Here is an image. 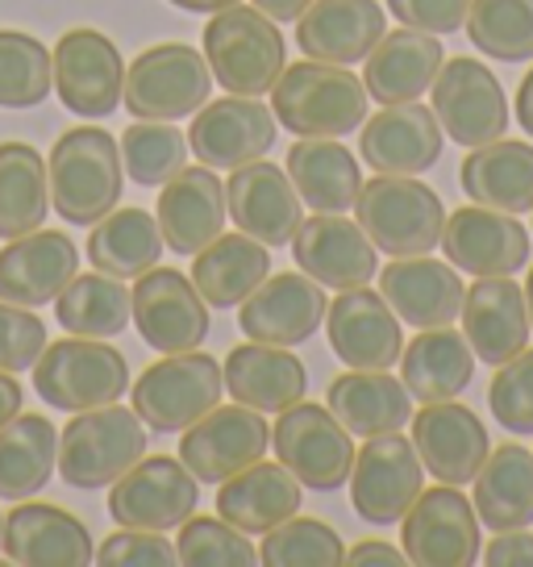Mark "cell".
<instances>
[{
    "instance_id": "obj_53",
    "label": "cell",
    "mask_w": 533,
    "mask_h": 567,
    "mask_svg": "<svg viewBox=\"0 0 533 567\" xmlns=\"http://www.w3.org/2000/svg\"><path fill=\"white\" fill-rule=\"evenodd\" d=\"M488 567H533V534L530 530H500L483 547Z\"/></svg>"
},
{
    "instance_id": "obj_36",
    "label": "cell",
    "mask_w": 533,
    "mask_h": 567,
    "mask_svg": "<svg viewBox=\"0 0 533 567\" xmlns=\"http://www.w3.org/2000/svg\"><path fill=\"white\" fill-rule=\"evenodd\" d=\"M325 405H330V413H334L351 434H358V439L391 434V430H405V425L412 422L409 389H405V380H391L388 372L351 368V372L338 375V380L330 384Z\"/></svg>"
},
{
    "instance_id": "obj_9",
    "label": "cell",
    "mask_w": 533,
    "mask_h": 567,
    "mask_svg": "<svg viewBox=\"0 0 533 567\" xmlns=\"http://www.w3.org/2000/svg\"><path fill=\"white\" fill-rule=\"evenodd\" d=\"M271 446L301 488L313 493H334L351 480L355 467V443L351 430L330 413V405H296L280 409V422L271 430Z\"/></svg>"
},
{
    "instance_id": "obj_12",
    "label": "cell",
    "mask_w": 533,
    "mask_h": 567,
    "mask_svg": "<svg viewBox=\"0 0 533 567\" xmlns=\"http://www.w3.org/2000/svg\"><path fill=\"white\" fill-rule=\"evenodd\" d=\"M129 318L146 347L159 354L196 351L209 338V301L200 297L192 276L176 267H150L134 280Z\"/></svg>"
},
{
    "instance_id": "obj_17",
    "label": "cell",
    "mask_w": 533,
    "mask_h": 567,
    "mask_svg": "<svg viewBox=\"0 0 533 567\" xmlns=\"http://www.w3.org/2000/svg\"><path fill=\"white\" fill-rule=\"evenodd\" d=\"M275 146V113L254 96H221L192 113L188 151L213 172H233L254 159H266Z\"/></svg>"
},
{
    "instance_id": "obj_39",
    "label": "cell",
    "mask_w": 533,
    "mask_h": 567,
    "mask_svg": "<svg viewBox=\"0 0 533 567\" xmlns=\"http://www.w3.org/2000/svg\"><path fill=\"white\" fill-rule=\"evenodd\" d=\"M271 276V247L254 243L250 234H217L205 250L192 255V284L209 309L242 305Z\"/></svg>"
},
{
    "instance_id": "obj_18",
    "label": "cell",
    "mask_w": 533,
    "mask_h": 567,
    "mask_svg": "<svg viewBox=\"0 0 533 567\" xmlns=\"http://www.w3.org/2000/svg\"><path fill=\"white\" fill-rule=\"evenodd\" d=\"M446 259L467 271V276H516L530 264V230L513 213L483 209V205H462L446 217L442 230Z\"/></svg>"
},
{
    "instance_id": "obj_43",
    "label": "cell",
    "mask_w": 533,
    "mask_h": 567,
    "mask_svg": "<svg viewBox=\"0 0 533 567\" xmlns=\"http://www.w3.org/2000/svg\"><path fill=\"white\" fill-rule=\"evenodd\" d=\"M54 318L75 338H117L129 326V288L105 271H75V280L54 301Z\"/></svg>"
},
{
    "instance_id": "obj_20",
    "label": "cell",
    "mask_w": 533,
    "mask_h": 567,
    "mask_svg": "<svg viewBox=\"0 0 533 567\" xmlns=\"http://www.w3.org/2000/svg\"><path fill=\"white\" fill-rule=\"evenodd\" d=\"M325 288L304 271H280L266 276L238 313V326L250 342H271V347H301L317 334L325 321Z\"/></svg>"
},
{
    "instance_id": "obj_48",
    "label": "cell",
    "mask_w": 533,
    "mask_h": 567,
    "mask_svg": "<svg viewBox=\"0 0 533 567\" xmlns=\"http://www.w3.org/2000/svg\"><path fill=\"white\" fill-rule=\"evenodd\" d=\"M176 564L184 567H254L259 550L250 534L230 526L226 517H188L176 538Z\"/></svg>"
},
{
    "instance_id": "obj_28",
    "label": "cell",
    "mask_w": 533,
    "mask_h": 567,
    "mask_svg": "<svg viewBox=\"0 0 533 567\" xmlns=\"http://www.w3.org/2000/svg\"><path fill=\"white\" fill-rule=\"evenodd\" d=\"M379 297L391 305V313L400 321H409L417 330H433V326H450L459 318L467 288L450 259L442 264L429 255H412V259H391L384 267Z\"/></svg>"
},
{
    "instance_id": "obj_40",
    "label": "cell",
    "mask_w": 533,
    "mask_h": 567,
    "mask_svg": "<svg viewBox=\"0 0 533 567\" xmlns=\"http://www.w3.org/2000/svg\"><path fill=\"white\" fill-rule=\"evenodd\" d=\"M163 230L159 217L146 209H113L105 213L88 234V264L117 280H138L150 267H159L163 255Z\"/></svg>"
},
{
    "instance_id": "obj_44",
    "label": "cell",
    "mask_w": 533,
    "mask_h": 567,
    "mask_svg": "<svg viewBox=\"0 0 533 567\" xmlns=\"http://www.w3.org/2000/svg\"><path fill=\"white\" fill-rule=\"evenodd\" d=\"M467 34L497 63L533 59V0H471Z\"/></svg>"
},
{
    "instance_id": "obj_8",
    "label": "cell",
    "mask_w": 533,
    "mask_h": 567,
    "mask_svg": "<svg viewBox=\"0 0 533 567\" xmlns=\"http://www.w3.org/2000/svg\"><path fill=\"white\" fill-rule=\"evenodd\" d=\"M226 392V375L213 354L179 351L163 354L134 380V413L159 434H184L192 422H200L209 409H217Z\"/></svg>"
},
{
    "instance_id": "obj_38",
    "label": "cell",
    "mask_w": 533,
    "mask_h": 567,
    "mask_svg": "<svg viewBox=\"0 0 533 567\" xmlns=\"http://www.w3.org/2000/svg\"><path fill=\"white\" fill-rule=\"evenodd\" d=\"M284 172L313 213L355 209L358 188H363L358 159L338 138H296V146L288 151Z\"/></svg>"
},
{
    "instance_id": "obj_42",
    "label": "cell",
    "mask_w": 533,
    "mask_h": 567,
    "mask_svg": "<svg viewBox=\"0 0 533 567\" xmlns=\"http://www.w3.org/2000/svg\"><path fill=\"white\" fill-rule=\"evenodd\" d=\"M51 213L46 163L25 142H0V238L38 230Z\"/></svg>"
},
{
    "instance_id": "obj_54",
    "label": "cell",
    "mask_w": 533,
    "mask_h": 567,
    "mask_svg": "<svg viewBox=\"0 0 533 567\" xmlns=\"http://www.w3.org/2000/svg\"><path fill=\"white\" fill-rule=\"evenodd\" d=\"M342 564H351V567H400V564H409V559H405V550H396L391 543L367 538V543H355V547L346 550V559H342Z\"/></svg>"
},
{
    "instance_id": "obj_32",
    "label": "cell",
    "mask_w": 533,
    "mask_h": 567,
    "mask_svg": "<svg viewBox=\"0 0 533 567\" xmlns=\"http://www.w3.org/2000/svg\"><path fill=\"white\" fill-rule=\"evenodd\" d=\"M296 514H301V480L284 463H250L238 476L221 480L217 488V517H226L242 534H266Z\"/></svg>"
},
{
    "instance_id": "obj_56",
    "label": "cell",
    "mask_w": 533,
    "mask_h": 567,
    "mask_svg": "<svg viewBox=\"0 0 533 567\" xmlns=\"http://www.w3.org/2000/svg\"><path fill=\"white\" fill-rule=\"evenodd\" d=\"M313 0H254V9L266 13L271 21H296Z\"/></svg>"
},
{
    "instance_id": "obj_55",
    "label": "cell",
    "mask_w": 533,
    "mask_h": 567,
    "mask_svg": "<svg viewBox=\"0 0 533 567\" xmlns=\"http://www.w3.org/2000/svg\"><path fill=\"white\" fill-rule=\"evenodd\" d=\"M21 405H25V389L13 380V372H0V425L9 417H18Z\"/></svg>"
},
{
    "instance_id": "obj_51",
    "label": "cell",
    "mask_w": 533,
    "mask_h": 567,
    "mask_svg": "<svg viewBox=\"0 0 533 567\" xmlns=\"http://www.w3.org/2000/svg\"><path fill=\"white\" fill-rule=\"evenodd\" d=\"M101 567H171L176 564V543H167L159 530H117L108 534L96 550Z\"/></svg>"
},
{
    "instance_id": "obj_6",
    "label": "cell",
    "mask_w": 533,
    "mask_h": 567,
    "mask_svg": "<svg viewBox=\"0 0 533 567\" xmlns=\"http://www.w3.org/2000/svg\"><path fill=\"white\" fill-rule=\"evenodd\" d=\"M143 455L146 422L122 405L84 409L59 434V472L72 488H108Z\"/></svg>"
},
{
    "instance_id": "obj_52",
    "label": "cell",
    "mask_w": 533,
    "mask_h": 567,
    "mask_svg": "<svg viewBox=\"0 0 533 567\" xmlns=\"http://www.w3.org/2000/svg\"><path fill=\"white\" fill-rule=\"evenodd\" d=\"M471 0H388V13L409 30L421 34H454L467 25Z\"/></svg>"
},
{
    "instance_id": "obj_15",
    "label": "cell",
    "mask_w": 533,
    "mask_h": 567,
    "mask_svg": "<svg viewBox=\"0 0 533 567\" xmlns=\"http://www.w3.org/2000/svg\"><path fill=\"white\" fill-rule=\"evenodd\" d=\"M271 430L259 409L247 405H217L200 422H192L179 439V463L192 472L200 484H221L238 476L242 467L259 463L266 455Z\"/></svg>"
},
{
    "instance_id": "obj_46",
    "label": "cell",
    "mask_w": 533,
    "mask_h": 567,
    "mask_svg": "<svg viewBox=\"0 0 533 567\" xmlns=\"http://www.w3.org/2000/svg\"><path fill=\"white\" fill-rule=\"evenodd\" d=\"M54 84L51 51L34 34L0 30V109H34Z\"/></svg>"
},
{
    "instance_id": "obj_50",
    "label": "cell",
    "mask_w": 533,
    "mask_h": 567,
    "mask_svg": "<svg viewBox=\"0 0 533 567\" xmlns=\"http://www.w3.org/2000/svg\"><path fill=\"white\" fill-rule=\"evenodd\" d=\"M46 351V326L34 309L0 301V372H25Z\"/></svg>"
},
{
    "instance_id": "obj_14",
    "label": "cell",
    "mask_w": 533,
    "mask_h": 567,
    "mask_svg": "<svg viewBox=\"0 0 533 567\" xmlns=\"http://www.w3.org/2000/svg\"><path fill=\"white\" fill-rule=\"evenodd\" d=\"M429 92H433V117L442 125V134H450V142L471 146V151L504 138V130L513 122L509 96L480 59L462 54V59L442 63Z\"/></svg>"
},
{
    "instance_id": "obj_3",
    "label": "cell",
    "mask_w": 533,
    "mask_h": 567,
    "mask_svg": "<svg viewBox=\"0 0 533 567\" xmlns=\"http://www.w3.org/2000/svg\"><path fill=\"white\" fill-rule=\"evenodd\" d=\"M355 213L375 250H384L391 259H412V255H429L433 247H442L446 205L417 176L375 172V179L358 188Z\"/></svg>"
},
{
    "instance_id": "obj_11",
    "label": "cell",
    "mask_w": 533,
    "mask_h": 567,
    "mask_svg": "<svg viewBox=\"0 0 533 567\" xmlns=\"http://www.w3.org/2000/svg\"><path fill=\"white\" fill-rule=\"evenodd\" d=\"M346 484H351V501L363 522L396 526L426 488V467H421L412 439H400V430H391L358 446Z\"/></svg>"
},
{
    "instance_id": "obj_31",
    "label": "cell",
    "mask_w": 533,
    "mask_h": 567,
    "mask_svg": "<svg viewBox=\"0 0 533 567\" xmlns=\"http://www.w3.org/2000/svg\"><path fill=\"white\" fill-rule=\"evenodd\" d=\"M367 71H363V89L372 101L379 105H405V101H421L438 71L446 63V51L438 34H421V30H391L372 47V54L363 59Z\"/></svg>"
},
{
    "instance_id": "obj_23",
    "label": "cell",
    "mask_w": 533,
    "mask_h": 567,
    "mask_svg": "<svg viewBox=\"0 0 533 567\" xmlns=\"http://www.w3.org/2000/svg\"><path fill=\"white\" fill-rule=\"evenodd\" d=\"M301 193L280 172L275 163L254 159L247 167H233V176L226 179V213L233 217V226L250 234L263 247H288L292 234L301 230Z\"/></svg>"
},
{
    "instance_id": "obj_2",
    "label": "cell",
    "mask_w": 533,
    "mask_h": 567,
    "mask_svg": "<svg viewBox=\"0 0 533 567\" xmlns=\"http://www.w3.org/2000/svg\"><path fill=\"white\" fill-rule=\"evenodd\" d=\"M367 89L338 63L304 59L280 71L271 89V113L275 122L292 130L296 138H342L355 134L367 122Z\"/></svg>"
},
{
    "instance_id": "obj_58",
    "label": "cell",
    "mask_w": 533,
    "mask_h": 567,
    "mask_svg": "<svg viewBox=\"0 0 533 567\" xmlns=\"http://www.w3.org/2000/svg\"><path fill=\"white\" fill-rule=\"evenodd\" d=\"M167 4H176L184 13H221V9H230L238 0H167Z\"/></svg>"
},
{
    "instance_id": "obj_29",
    "label": "cell",
    "mask_w": 533,
    "mask_h": 567,
    "mask_svg": "<svg viewBox=\"0 0 533 567\" xmlns=\"http://www.w3.org/2000/svg\"><path fill=\"white\" fill-rule=\"evenodd\" d=\"M163 243L176 250V255H196L213 243L217 234L226 230V184L213 176V167H184L176 176L163 184L159 205Z\"/></svg>"
},
{
    "instance_id": "obj_41",
    "label": "cell",
    "mask_w": 533,
    "mask_h": 567,
    "mask_svg": "<svg viewBox=\"0 0 533 567\" xmlns=\"http://www.w3.org/2000/svg\"><path fill=\"white\" fill-rule=\"evenodd\" d=\"M59 463V434L51 417L18 413L0 425V501H25L46 488Z\"/></svg>"
},
{
    "instance_id": "obj_22",
    "label": "cell",
    "mask_w": 533,
    "mask_h": 567,
    "mask_svg": "<svg viewBox=\"0 0 533 567\" xmlns=\"http://www.w3.org/2000/svg\"><path fill=\"white\" fill-rule=\"evenodd\" d=\"M412 446L421 455V467L438 484H471L483 467L492 439L483 430L480 413H471L459 401H433L421 413H412Z\"/></svg>"
},
{
    "instance_id": "obj_60",
    "label": "cell",
    "mask_w": 533,
    "mask_h": 567,
    "mask_svg": "<svg viewBox=\"0 0 533 567\" xmlns=\"http://www.w3.org/2000/svg\"><path fill=\"white\" fill-rule=\"evenodd\" d=\"M0 534H4V517H0Z\"/></svg>"
},
{
    "instance_id": "obj_5",
    "label": "cell",
    "mask_w": 533,
    "mask_h": 567,
    "mask_svg": "<svg viewBox=\"0 0 533 567\" xmlns=\"http://www.w3.org/2000/svg\"><path fill=\"white\" fill-rule=\"evenodd\" d=\"M34 392L51 409L84 413V409L117 405L129 392V363L105 338H63L46 342L34 363Z\"/></svg>"
},
{
    "instance_id": "obj_24",
    "label": "cell",
    "mask_w": 533,
    "mask_h": 567,
    "mask_svg": "<svg viewBox=\"0 0 533 567\" xmlns=\"http://www.w3.org/2000/svg\"><path fill=\"white\" fill-rule=\"evenodd\" d=\"M358 155L372 172L384 176H421L442 159V125L421 101L384 105L363 122Z\"/></svg>"
},
{
    "instance_id": "obj_25",
    "label": "cell",
    "mask_w": 533,
    "mask_h": 567,
    "mask_svg": "<svg viewBox=\"0 0 533 567\" xmlns=\"http://www.w3.org/2000/svg\"><path fill=\"white\" fill-rule=\"evenodd\" d=\"M80 250L63 230H30L0 250V301L42 309L75 280Z\"/></svg>"
},
{
    "instance_id": "obj_10",
    "label": "cell",
    "mask_w": 533,
    "mask_h": 567,
    "mask_svg": "<svg viewBox=\"0 0 533 567\" xmlns=\"http://www.w3.org/2000/svg\"><path fill=\"white\" fill-rule=\"evenodd\" d=\"M400 547L417 567H471L480 564V514L454 484L421 488L412 509L400 517Z\"/></svg>"
},
{
    "instance_id": "obj_30",
    "label": "cell",
    "mask_w": 533,
    "mask_h": 567,
    "mask_svg": "<svg viewBox=\"0 0 533 567\" xmlns=\"http://www.w3.org/2000/svg\"><path fill=\"white\" fill-rule=\"evenodd\" d=\"M388 34V13L375 0H313L296 18V42L321 63H363L379 38Z\"/></svg>"
},
{
    "instance_id": "obj_19",
    "label": "cell",
    "mask_w": 533,
    "mask_h": 567,
    "mask_svg": "<svg viewBox=\"0 0 533 567\" xmlns=\"http://www.w3.org/2000/svg\"><path fill=\"white\" fill-rule=\"evenodd\" d=\"M292 259L304 276H313L321 288H363L375 280L379 259H375V243L363 234L358 221L342 217V213H313L301 221V230L292 234Z\"/></svg>"
},
{
    "instance_id": "obj_16",
    "label": "cell",
    "mask_w": 533,
    "mask_h": 567,
    "mask_svg": "<svg viewBox=\"0 0 533 567\" xmlns=\"http://www.w3.org/2000/svg\"><path fill=\"white\" fill-rule=\"evenodd\" d=\"M54 89L59 101L80 117H108L122 105L125 92V63L113 38L101 30H67L54 42Z\"/></svg>"
},
{
    "instance_id": "obj_13",
    "label": "cell",
    "mask_w": 533,
    "mask_h": 567,
    "mask_svg": "<svg viewBox=\"0 0 533 567\" xmlns=\"http://www.w3.org/2000/svg\"><path fill=\"white\" fill-rule=\"evenodd\" d=\"M200 480L179 460L143 455L122 480L108 484V514L129 530H176L196 514Z\"/></svg>"
},
{
    "instance_id": "obj_27",
    "label": "cell",
    "mask_w": 533,
    "mask_h": 567,
    "mask_svg": "<svg viewBox=\"0 0 533 567\" xmlns=\"http://www.w3.org/2000/svg\"><path fill=\"white\" fill-rule=\"evenodd\" d=\"M4 555L21 567H88L96 564V543L88 526L59 505L34 501L4 514L0 534Z\"/></svg>"
},
{
    "instance_id": "obj_47",
    "label": "cell",
    "mask_w": 533,
    "mask_h": 567,
    "mask_svg": "<svg viewBox=\"0 0 533 567\" xmlns=\"http://www.w3.org/2000/svg\"><path fill=\"white\" fill-rule=\"evenodd\" d=\"M342 559H346V550H342L338 530L301 514L266 530L263 547H259L263 567H338Z\"/></svg>"
},
{
    "instance_id": "obj_4",
    "label": "cell",
    "mask_w": 533,
    "mask_h": 567,
    "mask_svg": "<svg viewBox=\"0 0 533 567\" xmlns=\"http://www.w3.org/2000/svg\"><path fill=\"white\" fill-rule=\"evenodd\" d=\"M205 59L213 80L233 96H263L288 68L280 25L254 4H230L205 25Z\"/></svg>"
},
{
    "instance_id": "obj_21",
    "label": "cell",
    "mask_w": 533,
    "mask_h": 567,
    "mask_svg": "<svg viewBox=\"0 0 533 567\" xmlns=\"http://www.w3.org/2000/svg\"><path fill=\"white\" fill-rule=\"evenodd\" d=\"M325 330H330V347L342 363L363 368V372H388L391 363H400V351H405L400 318L367 284L346 288L338 301L325 309Z\"/></svg>"
},
{
    "instance_id": "obj_35",
    "label": "cell",
    "mask_w": 533,
    "mask_h": 567,
    "mask_svg": "<svg viewBox=\"0 0 533 567\" xmlns=\"http://www.w3.org/2000/svg\"><path fill=\"white\" fill-rule=\"evenodd\" d=\"M462 193L471 205L497 213H533V146L530 142L497 138L488 146H475L459 167Z\"/></svg>"
},
{
    "instance_id": "obj_34",
    "label": "cell",
    "mask_w": 533,
    "mask_h": 567,
    "mask_svg": "<svg viewBox=\"0 0 533 567\" xmlns=\"http://www.w3.org/2000/svg\"><path fill=\"white\" fill-rule=\"evenodd\" d=\"M400 380H405L412 401H421V405L454 401L475 380V351H471L467 334H459L454 326L421 330L400 351Z\"/></svg>"
},
{
    "instance_id": "obj_26",
    "label": "cell",
    "mask_w": 533,
    "mask_h": 567,
    "mask_svg": "<svg viewBox=\"0 0 533 567\" xmlns=\"http://www.w3.org/2000/svg\"><path fill=\"white\" fill-rule=\"evenodd\" d=\"M459 318L475 359H483L488 368H500L530 347L533 326L525 309V288L509 276H480L467 288Z\"/></svg>"
},
{
    "instance_id": "obj_1",
    "label": "cell",
    "mask_w": 533,
    "mask_h": 567,
    "mask_svg": "<svg viewBox=\"0 0 533 567\" xmlns=\"http://www.w3.org/2000/svg\"><path fill=\"white\" fill-rule=\"evenodd\" d=\"M122 142L101 125H75L51 146V205L67 226H96L122 200Z\"/></svg>"
},
{
    "instance_id": "obj_49",
    "label": "cell",
    "mask_w": 533,
    "mask_h": 567,
    "mask_svg": "<svg viewBox=\"0 0 533 567\" xmlns=\"http://www.w3.org/2000/svg\"><path fill=\"white\" fill-rule=\"evenodd\" d=\"M488 409L516 439L533 434V347L497 368V380L488 389Z\"/></svg>"
},
{
    "instance_id": "obj_7",
    "label": "cell",
    "mask_w": 533,
    "mask_h": 567,
    "mask_svg": "<svg viewBox=\"0 0 533 567\" xmlns=\"http://www.w3.org/2000/svg\"><path fill=\"white\" fill-rule=\"evenodd\" d=\"M213 84L209 59L196 47L159 42L138 54L134 68L125 71L122 101L138 122H179V117H192L200 105H209Z\"/></svg>"
},
{
    "instance_id": "obj_57",
    "label": "cell",
    "mask_w": 533,
    "mask_h": 567,
    "mask_svg": "<svg viewBox=\"0 0 533 567\" xmlns=\"http://www.w3.org/2000/svg\"><path fill=\"white\" fill-rule=\"evenodd\" d=\"M516 125L533 138V68L521 80V89H516Z\"/></svg>"
},
{
    "instance_id": "obj_45",
    "label": "cell",
    "mask_w": 533,
    "mask_h": 567,
    "mask_svg": "<svg viewBox=\"0 0 533 567\" xmlns=\"http://www.w3.org/2000/svg\"><path fill=\"white\" fill-rule=\"evenodd\" d=\"M117 142L125 176L143 188H159L188 167V134H179L171 122H134Z\"/></svg>"
},
{
    "instance_id": "obj_59",
    "label": "cell",
    "mask_w": 533,
    "mask_h": 567,
    "mask_svg": "<svg viewBox=\"0 0 533 567\" xmlns=\"http://www.w3.org/2000/svg\"><path fill=\"white\" fill-rule=\"evenodd\" d=\"M525 309H530V326H533V267H530V280H525Z\"/></svg>"
},
{
    "instance_id": "obj_37",
    "label": "cell",
    "mask_w": 533,
    "mask_h": 567,
    "mask_svg": "<svg viewBox=\"0 0 533 567\" xmlns=\"http://www.w3.org/2000/svg\"><path fill=\"white\" fill-rule=\"evenodd\" d=\"M475 514L492 534L533 526V451L516 443L492 446L475 472Z\"/></svg>"
},
{
    "instance_id": "obj_33",
    "label": "cell",
    "mask_w": 533,
    "mask_h": 567,
    "mask_svg": "<svg viewBox=\"0 0 533 567\" xmlns=\"http://www.w3.org/2000/svg\"><path fill=\"white\" fill-rule=\"evenodd\" d=\"M226 392L238 405L259 409V413H280V409L304 401L309 392V372L288 347H271V342H250V347H233L226 359Z\"/></svg>"
}]
</instances>
